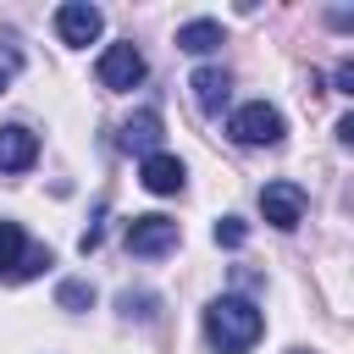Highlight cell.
I'll return each mask as SVG.
<instances>
[{"label": "cell", "mask_w": 354, "mask_h": 354, "mask_svg": "<svg viewBox=\"0 0 354 354\" xmlns=\"http://www.w3.org/2000/svg\"><path fill=\"white\" fill-rule=\"evenodd\" d=\"M39 160V133H28L22 122L0 127V171H28Z\"/></svg>", "instance_id": "9"}, {"label": "cell", "mask_w": 354, "mask_h": 354, "mask_svg": "<svg viewBox=\"0 0 354 354\" xmlns=\"http://www.w3.org/2000/svg\"><path fill=\"white\" fill-rule=\"evenodd\" d=\"M100 28H105L100 6H88V0H66V6H55V33H61V44L83 50V44L100 39Z\"/></svg>", "instance_id": "6"}, {"label": "cell", "mask_w": 354, "mask_h": 354, "mask_svg": "<svg viewBox=\"0 0 354 354\" xmlns=\"http://www.w3.org/2000/svg\"><path fill=\"white\" fill-rule=\"evenodd\" d=\"M138 183H144L149 194H183L188 171H183V160H177V155L155 149V155H144V166H138Z\"/></svg>", "instance_id": "8"}, {"label": "cell", "mask_w": 354, "mask_h": 354, "mask_svg": "<svg viewBox=\"0 0 354 354\" xmlns=\"http://www.w3.org/2000/svg\"><path fill=\"white\" fill-rule=\"evenodd\" d=\"M44 266H50V249L33 243L17 221H0V277H6V282H28V277H39Z\"/></svg>", "instance_id": "3"}, {"label": "cell", "mask_w": 354, "mask_h": 354, "mask_svg": "<svg viewBox=\"0 0 354 354\" xmlns=\"http://www.w3.org/2000/svg\"><path fill=\"white\" fill-rule=\"evenodd\" d=\"M144 72H149V61H144L133 44H105V50H100V61H94V77H100L105 88H116V94L138 88V83H144Z\"/></svg>", "instance_id": "4"}, {"label": "cell", "mask_w": 354, "mask_h": 354, "mask_svg": "<svg viewBox=\"0 0 354 354\" xmlns=\"http://www.w3.org/2000/svg\"><path fill=\"white\" fill-rule=\"evenodd\" d=\"M177 238H183V232H177V221H171V216H160V210H155V216H133V221H127V249H133V254H144V260L171 254V249H177Z\"/></svg>", "instance_id": "5"}, {"label": "cell", "mask_w": 354, "mask_h": 354, "mask_svg": "<svg viewBox=\"0 0 354 354\" xmlns=\"http://www.w3.org/2000/svg\"><path fill=\"white\" fill-rule=\"evenodd\" d=\"M6 83H11V66H0V88H6Z\"/></svg>", "instance_id": "15"}, {"label": "cell", "mask_w": 354, "mask_h": 354, "mask_svg": "<svg viewBox=\"0 0 354 354\" xmlns=\"http://www.w3.org/2000/svg\"><path fill=\"white\" fill-rule=\"evenodd\" d=\"M188 88H194V100H199V111H205V116H216V111L227 105V88H232V83H227V72H216V66H199Z\"/></svg>", "instance_id": "12"}, {"label": "cell", "mask_w": 354, "mask_h": 354, "mask_svg": "<svg viewBox=\"0 0 354 354\" xmlns=\"http://www.w3.org/2000/svg\"><path fill=\"white\" fill-rule=\"evenodd\" d=\"M227 133H232V144H243V149H271V144H282L288 122H282L277 105H266V100H243V105L227 116Z\"/></svg>", "instance_id": "2"}, {"label": "cell", "mask_w": 354, "mask_h": 354, "mask_svg": "<svg viewBox=\"0 0 354 354\" xmlns=\"http://www.w3.org/2000/svg\"><path fill=\"white\" fill-rule=\"evenodd\" d=\"M293 354H304V348H293Z\"/></svg>", "instance_id": "16"}, {"label": "cell", "mask_w": 354, "mask_h": 354, "mask_svg": "<svg viewBox=\"0 0 354 354\" xmlns=\"http://www.w3.org/2000/svg\"><path fill=\"white\" fill-rule=\"evenodd\" d=\"M243 238H249V227H243L238 216H221V221H216V243H227V249H238Z\"/></svg>", "instance_id": "14"}, {"label": "cell", "mask_w": 354, "mask_h": 354, "mask_svg": "<svg viewBox=\"0 0 354 354\" xmlns=\"http://www.w3.org/2000/svg\"><path fill=\"white\" fill-rule=\"evenodd\" d=\"M122 149L155 155V149H160V111H138V116H127V127H122Z\"/></svg>", "instance_id": "10"}, {"label": "cell", "mask_w": 354, "mask_h": 354, "mask_svg": "<svg viewBox=\"0 0 354 354\" xmlns=\"http://www.w3.org/2000/svg\"><path fill=\"white\" fill-rule=\"evenodd\" d=\"M260 332H266V315H260L249 299L221 293V299L205 304V343H210L216 354H249V348L260 343Z\"/></svg>", "instance_id": "1"}, {"label": "cell", "mask_w": 354, "mask_h": 354, "mask_svg": "<svg viewBox=\"0 0 354 354\" xmlns=\"http://www.w3.org/2000/svg\"><path fill=\"white\" fill-rule=\"evenodd\" d=\"M177 44L188 55H210V50H221V22L216 17H194V22L177 28Z\"/></svg>", "instance_id": "11"}, {"label": "cell", "mask_w": 354, "mask_h": 354, "mask_svg": "<svg viewBox=\"0 0 354 354\" xmlns=\"http://www.w3.org/2000/svg\"><path fill=\"white\" fill-rule=\"evenodd\" d=\"M260 216L277 227V232H293L304 221V188L299 183H266L260 188Z\"/></svg>", "instance_id": "7"}, {"label": "cell", "mask_w": 354, "mask_h": 354, "mask_svg": "<svg viewBox=\"0 0 354 354\" xmlns=\"http://www.w3.org/2000/svg\"><path fill=\"white\" fill-rule=\"evenodd\" d=\"M55 304H61V310H88V304H94V288L72 277V282H61V288H55Z\"/></svg>", "instance_id": "13"}]
</instances>
